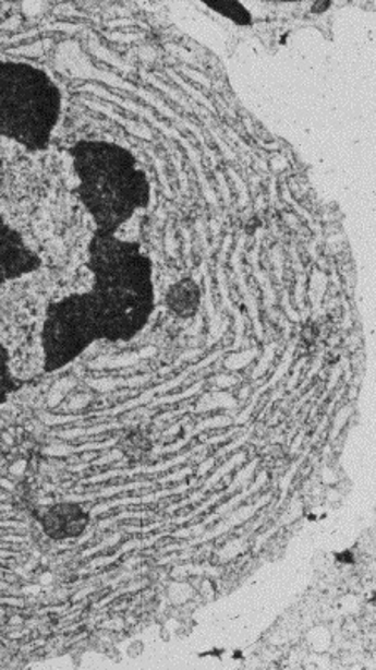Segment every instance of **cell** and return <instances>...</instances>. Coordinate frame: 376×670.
Here are the masks:
<instances>
[{"mask_svg":"<svg viewBox=\"0 0 376 670\" xmlns=\"http://www.w3.org/2000/svg\"><path fill=\"white\" fill-rule=\"evenodd\" d=\"M87 267L89 290L47 307L40 332L47 374L68 368L93 344L133 340L155 312L153 262L140 243L94 231Z\"/></svg>","mask_w":376,"mask_h":670,"instance_id":"obj_1","label":"cell"},{"mask_svg":"<svg viewBox=\"0 0 376 670\" xmlns=\"http://www.w3.org/2000/svg\"><path fill=\"white\" fill-rule=\"evenodd\" d=\"M331 8V2H315L312 8L313 14H323Z\"/></svg>","mask_w":376,"mask_h":670,"instance_id":"obj_10","label":"cell"},{"mask_svg":"<svg viewBox=\"0 0 376 670\" xmlns=\"http://www.w3.org/2000/svg\"><path fill=\"white\" fill-rule=\"evenodd\" d=\"M119 451L130 462H144L149 458L150 451H153V440L146 429H133L119 441Z\"/></svg>","mask_w":376,"mask_h":670,"instance_id":"obj_7","label":"cell"},{"mask_svg":"<svg viewBox=\"0 0 376 670\" xmlns=\"http://www.w3.org/2000/svg\"><path fill=\"white\" fill-rule=\"evenodd\" d=\"M209 9L221 14L222 17H228L233 21L238 26H251L253 24V17H251L250 11L244 8L241 2H233V0H226V2H206Z\"/></svg>","mask_w":376,"mask_h":670,"instance_id":"obj_9","label":"cell"},{"mask_svg":"<svg viewBox=\"0 0 376 670\" xmlns=\"http://www.w3.org/2000/svg\"><path fill=\"white\" fill-rule=\"evenodd\" d=\"M69 155L80 181L75 193L99 234H118L134 213L149 206V180L130 149L108 141H80Z\"/></svg>","mask_w":376,"mask_h":670,"instance_id":"obj_2","label":"cell"},{"mask_svg":"<svg viewBox=\"0 0 376 670\" xmlns=\"http://www.w3.org/2000/svg\"><path fill=\"white\" fill-rule=\"evenodd\" d=\"M25 381L15 378L11 369V352L0 344V406L8 403L12 394L24 387Z\"/></svg>","mask_w":376,"mask_h":670,"instance_id":"obj_8","label":"cell"},{"mask_svg":"<svg viewBox=\"0 0 376 670\" xmlns=\"http://www.w3.org/2000/svg\"><path fill=\"white\" fill-rule=\"evenodd\" d=\"M89 510L75 501H61L44 510L39 516L40 528L50 540L65 541L83 537L89 528Z\"/></svg>","mask_w":376,"mask_h":670,"instance_id":"obj_5","label":"cell"},{"mask_svg":"<svg viewBox=\"0 0 376 670\" xmlns=\"http://www.w3.org/2000/svg\"><path fill=\"white\" fill-rule=\"evenodd\" d=\"M40 267H43L40 256L0 215V285L34 274Z\"/></svg>","mask_w":376,"mask_h":670,"instance_id":"obj_4","label":"cell"},{"mask_svg":"<svg viewBox=\"0 0 376 670\" xmlns=\"http://www.w3.org/2000/svg\"><path fill=\"white\" fill-rule=\"evenodd\" d=\"M62 115V93L49 74L25 62L0 61V136L47 152Z\"/></svg>","mask_w":376,"mask_h":670,"instance_id":"obj_3","label":"cell"},{"mask_svg":"<svg viewBox=\"0 0 376 670\" xmlns=\"http://www.w3.org/2000/svg\"><path fill=\"white\" fill-rule=\"evenodd\" d=\"M201 299L203 296H201L199 284L186 277L174 282L169 287L165 296V303L174 318L187 321L199 312Z\"/></svg>","mask_w":376,"mask_h":670,"instance_id":"obj_6","label":"cell"}]
</instances>
